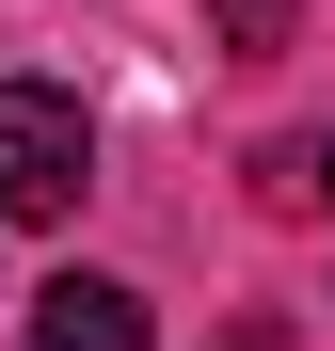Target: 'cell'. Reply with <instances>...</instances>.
<instances>
[{"label":"cell","instance_id":"3","mask_svg":"<svg viewBox=\"0 0 335 351\" xmlns=\"http://www.w3.org/2000/svg\"><path fill=\"white\" fill-rule=\"evenodd\" d=\"M208 32H223V48L256 64V48H288V0H208Z\"/></svg>","mask_w":335,"mask_h":351},{"label":"cell","instance_id":"1","mask_svg":"<svg viewBox=\"0 0 335 351\" xmlns=\"http://www.w3.org/2000/svg\"><path fill=\"white\" fill-rule=\"evenodd\" d=\"M80 192H96V128H80V96L0 80V223H64Z\"/></svg>","mask_w":335,"mask_h":351},{"label":"cell","instance_id":"4","mask_svg":"<svg viewBox=\"0 0 335 351\" xmlns=\"http://www.w3.org/2000/svg\"><path fill=\"white\" fill-rule=\"evenodd\" d=\"M303 176H319V192H335V144H319V160H303Z\"/></svg>","mask_w":335,"mask_h":351},{"label":"cell","instance_id":"2","mask_svg":"<svg viewBox=\"0 0 335 351\" xmlns=\"http://www.w3.org/2000/svg\"><path fill=\"white\" fill-rule=\"evenodd\" d=\"M16 351H160V335H144V304L112 271H64V287H32V335Z\"/></svg>","mask_w":335,"mask_h":351}]
</instances>
